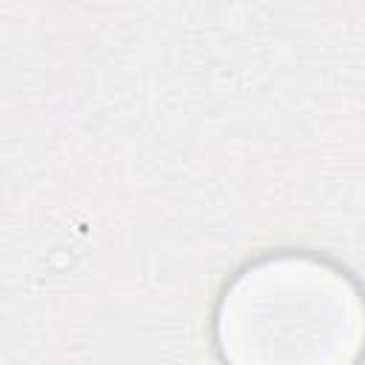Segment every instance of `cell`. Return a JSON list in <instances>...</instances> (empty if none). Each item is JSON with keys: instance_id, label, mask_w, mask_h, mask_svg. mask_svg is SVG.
Listing matches in <instances>:
<instances>
[{"instance_id": "6da1fadb", "label": "cell", "mask_w": 365, "mask_h": 365, "mask_svg": "<svg viewBox=\"0 0 365 365\" xmlns=\"http://www.w3.org/2000/svg\"><path fill=\"white\" fill-rule=\"evenodd\" d=\"M225 356L345 359L359 336V302L351 282L314 259L279 257L242 271L220 305Z\"/></svg>"}]
</instances>
